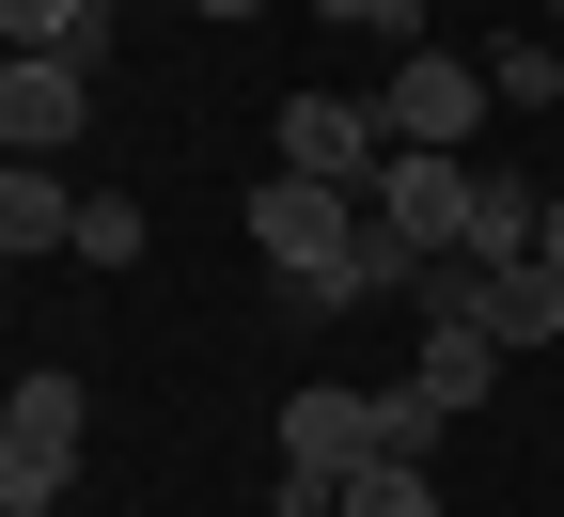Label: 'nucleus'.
Wrapping results in <instances>:
<instances>
[{
    "mask_svg": "<svg viewBox=\"0 0 564 517\" xmlns=\"http://www.w3.org/2000/svg\"><path fill=\"white\" fill-rule=\"evenodd\" d=\"M251 251L282 267V314H345V299L423 282V251L392 236V219H377L361 189H314V173H267V189H251Z\"/></svg>",
    "mask_w": 564,
    "mask_h": 517,
    "instance_id": "f257e3e1",
    "label": "nucleus"
},
{
    "mask_svg": "<svg viewBox=\"0 0 564 517\" xmlns=\"http://www.w3.org/2000/svg\"><path fill=\"white\" fill-rule=\"evenodd\" d=\"M486 63H455V47H408L392 79H377V126H392V158H470L486 141Z\"/></svg>",
    "mask_w": 564,
    "mask_h": 517,
    "instance_id": "f03ea898",
    "label": "nucleus"
},
{
    "mask_svg": "<svg viewBox=\"0 0 564 517\" xmlns=\"http://www.w3.org/2000/svg\"><path fill=\"white\" fill-rule=\"evenodd\" d=\"M282 173H314V189H377L392 173V126H377V95H282Z\"/></svg>",
    "mask_w": 564,
    "mask_h": 517,
    "instance_id": "7ed1b4c3",
    "label": "nucleus"
},
{
    "mask_svg": "<svg viewBox=\"0 0 564 517\" xmlns=\"http://www.w3.org/2000/svg\"><path fill=\"white\" fill-rule=\"evenodd\" d=\"M282 471H314V486H345V471H377V392H345V377H314V392H282Z\"/></svg>",
    "mask_w": 564,
    "mask_h": 517,
    "instance_id": "20e7f679",
    "label": "nucleus"
},
{
    "mask_svg": "<svg viewBox=\"0 0 564 517\" xmlns=\"http://www.w3.org/2000/svg\"><path fill=\"white\" fill-rule=\"evenodd\" d=\"M0 423H17V517H47L63 471H79V377H17Z\"/></svg>",
    "mask_w": 564,
    "mask_h": 517,
    "instance_id": "39448f33",
    "label": "nucleus"
},
{
    "mask_svg": "<svg viewBox=\"0 0 564 517\" xmlns=\"http://www.w3.org/2000/svg\"><path fill=\"white\" fill-rule=\"evenodd\" d=\"M79 110H95V79H79V63H0V158L63 173V141H79Z\"/></svg>",
    "mask_w": 564,
    "mask_h": 517,
    "instance_id": "423d86ee",
    "label": "nucleus"
},
{
    "mask_svg": "<svg viewBox=\"0 0 564 517\" xmlns=\"http://www.w3.org/2000/svg\"><path fill=\"white\" fill-rule=\"evenodd\" d=\"M377 219H392L423 267L470 251V158H392V173H377Z\"/></svg>",
    "mask_w": 564,
    "mask_h": 517,
    "instance_id": "0eeeda50",
    "label": "nucleus"
},
{
    "mask_svg": "<svg viewBox=\"0 0 564 517\" xmlns=\"http://www.w3.org/2000/svg\"><path fill=\"white\" fill-rule=\"evenodd\" d=\"M0 63H110V0H0Z\"/></svg>",
    "mask_w": 564,
    "mask_h": 517,
    "instance_id": "6e6552de",
    "label": "nucleus"
},
{
    "mask_svg": "<svg viewBox=\"0 0 564 517\" xmlns=\"http://www.w3.org/2000/svg\"><path fill=\"white\" fill-rule=\"evenodd\" d=\"M470 330L502 345V360L549 345V330H564V267H470Z\"/></svg>",
    "mask_w": 564,
    "mask_h": 517,
    "instance_id": "1a4fd4ad",
    "label": "nucleus"
},
{
    "mask_svg": "<svg viewBox=\"0 0 564 517\" xmlns=\"http://www.w3.org/2000/svg\"><path fill=\"white\" fill-rule=\"evenodd\" d=\"M533 219H549V189H533V173L470 158V267H533Z\"/></svg>",
    "mask_w": 564,
    "mask_h": 517,
    "instance_id": "9d476101",
    "label": "nucleus"
},
{
    "mask_svg": "<svg viewBox=\"0 0 564 517\" xmlns=\"http://www.w3.org/2000/svg\"><path fill=\"white\" fill-rule=\"evenodd\" d=\"M408 377H423V392H440V408H455V423H470V408H486V392H502V345H486V330H470V314H440V330H423V360H408Z\"/></svg>",
    "mask_w": 564,
    "mask_h": 517,
    "instance_id": "9b49d317",
    "label": "nucleus"
},
{
    "mask_svg": "<svg viewBox=\"0 0 564 517\" xmlns=\"http://www.w3.org/2000/svg\"><path fill=\"white\" fill-rule=\"evenodd\" d=\"M63 236H79V189L32 173V158H0V251H63Z\"/></svg>",
    "mask_w": 564,
    "mask_h": 517,
    "instance_id": "f8f14e48",
    "label": "nucleus"
},
{
    "mask_svg": "<svg viewBox=\"0 0 564 517\" xmlns=\"http://www.w3.org/2000/svg\"><path fill=\"white\" fill-rule=\"evenodd\" d=\"M79 267H141V204L126 189H79V236H63Z\"/></svg>",
    "mask_w": 564,
    "mask_h": 517,
    "instance_id": "ddd939ff",
    "label": "nucleus"
},
{
    "mask_svg": "<svg viewBox=\"0 0 564 517\" xmlns=\"http://www.w3.org/2000/svg\"><path fill=\"white\" fill-rule=\"evenodd\" d=\"M486 95H502V110H549V95H564V47H533V32L486 47Z\"/></svg>",
    "mask_w": 564,
    "mask_h": 517,
    "instance_id": "4468645a",
    "label": "nucleus"
},
{
    "mask_svg": "<svg viewBox=\"0 0 564 517\" xmlns=\"http://www.w3.org/2000/svg\"><path fill=\"white\" fill-rule=\"evenodd\" d=\"M345 517H440V486L423 471H345Z\"/></svg>",
    "mask_w": 564,
    "mask_h": 517,
    "instance_id": "2eb2a0df",
    "label": "nucleus"
},
{
    "mask_svg": "<svg viewBox=\"0 0 564 517\" xmlns=\"http://www.w3.org/2000/svg\"><path fill=\"white\" fill-rule=\"evenodd\" d=\"M314 17H345V32H377V47H408V32H423L408 0H314Z\"/></svg>",
    "mask_w": 564,
    "mask_h": 517,
    "instance_id": "dca6fc26",
    "label": "nucleus"
},
{
    "mask_svg": "<svg viewBox=\"0 0 564 517\" xmlns=\"http://www.w3.org/2000/svg\"><path fill=\"white\" fill-rule=\"evenodd\" d=\"M533 267H564V189H549V219H533Z\"/></svg>",
    "mask_w": 564,
    "mask_h": 517,
    "instance_id": "f3484780",
    "label": "nucleus"
},
{
    "mask_svg": "<svg viewBox=\"0 0 564 517\" xmlns=\"http://www.w3.org/2000/svg\"><path fill=\"white\" fill-rule=\"evenodd\" d=\"M0 517H17V423H0Z\"/></svg>",
    "mask_w": 564,
    "mask_h": 517,
    "instance_id": "a211bd4d",
    "label": "nucleus"
},
{
    "mask_svg": "<svg viewBox=\"0 0 564 517\" xmlns=\"http://www.w3.org/2000/svg\"><path fill=\"white\" fill-rule=\"evenodd\" d=\"M188 17H267V0H188Z\"/></svg>",
    "mask_w": 564,
    "mask_h": 517,
    "instance_id": "6ab92c4d",
    "label": "nucleus"
},
{
    "mask_svg": "<svg viewBox=\"0 0 564 517\" xmlns=\"http://www.w3.org/2000/svg\"><path fill=\"white\" fill-rule=\"evenodd\" d=\"M549 189H564V141H549Z\"/></svg>",
    "mask_w": 564,
    "mask_h": 517,
    "instance_id": "aec40b11",
    "label": "nucleus"
},
{
    "mask_svg": "<svg viewBox=\"0 0 564 517\" xmlns=\"http://www.w3.org/2000/svg\"><path fill=\"white\" fill-rule=\"evenodd\" d=\"M408 17H440V0H408Z\"/></svg>",
    "mask_w": 564,
    "mask_h": 517,
    "instance_id": "412c9836",
    "label": "nucleus"
},
{
    "mask_svg": "<svg viewBox=\"0 0 564 517\" xmlns=\"http://www.w3.org/2000/svg\"><path fill=\"white\" fill-rule=\"evenodd\" d=\"M0 282H17V251H0Z\"/></svg>",
    "mask_w": 564,
    "mask_h": 517,
    "instance_id": "4be33fe9",
    "label": "nucleus"
}]
</instances>
